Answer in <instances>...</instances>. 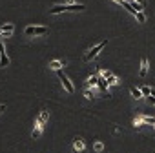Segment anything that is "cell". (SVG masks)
I'll list each match as a JSON object with an SVG mask.
<instances>
[{
  "mask_svg": "<svg viewBox=\"0 0 155 153\" xmlns=\"http://www.w3.org/2000/svg\"><path fill=\"white\" fill-rule=\"evenodd\" d=\"M139 75H140V76H146V75H148V58H146V57H142V60H140Z\"/></svg>",
  "mask_w": 155,
  "mask_h": 153,
  "instance_id": "obj_10",
  "label": "cell"
},
{
  "mask_svg": "<svg viewBox=\"0 0 155 153\" xmlns=\"http://www.w3.org/2000/svg\"><path fill=\"white\" fill-rule=\"evenodd\" d=\"M130 93H131V97L135 99V100H140L142 99V91H140V88H130Z\"/></svg>",
  "mask_w": 155,
  "mask_h": 153,
  "instance_id": "obj_12",
  "label": "cell"
},
{
  "mask_svg": "<svg viewBox=\"0 0 155 153\" xmlns=\"http://www.w3.org/2000/svg\"><path fill=\"white\" fill-rule=\"evenodd\" d=\"M66 66V60L64 58H60V60H53V62H49V69H55V71H58V69H62Z\"/></svg>",
  "mask_w": 155,
  "mask_h": 153,
  "instance_id": "obj_9",
  "label": "cell"
},
{
  "mask_svg": "<svg viewBox=\"0 0 155 153\" xmlns=\"http://www.w3.org/2000/svg\"><path fill=\"white\" fill-rule=\"evenodd\" d=\"M42 126H44V124L37 119V120H35V129H33V133H31V137H33V138H38V137L42 135Z\"/></svg>",
  "mask_w": 155,
  "mask_h": 153,
  "instance_id": "obj_8",
  "label": "cell"
},
{
  "mask_svg": "<svg viewBox=\"0 0 155 153\" xmlns=\"http://www.w3.org/2000/svg\"><path fill=\"white\" fill-rule=\"evenodd\" d=\"M37 119H38V120H40V122H42V124H46V122H48V120H49V111H48V109H46V108H42V109H40V113H38V117H37Z\"/></svg>",
  "mask_w": 155,
  "mask_h": 153,
  "instance_id": "obj_11",
  "label": "cell"
},
{
  "mask_svg": "<svg viewBox=\"0 0 155 153\" xmlns=\"http://www.w3.org/2000/svg\"><path fill=\"white\" fill-rule=\"evenodd\" d=\"M106 80H108V86H117V84H119V79H117L113 73H111L110 76H106Z\"/></svg>",
  "mask_w": 155,
  "mask_h": 153,
  "instance_id": "obj_15",
  "label": "cell"
},
{
  "mask_svg": "<svg viewBox=\"0 0 155 153\" xmlns=\"http://www.w3.org/2000/svg\"><path fill=\"white\" fill-rule=\"evenodd\" d=\"M140 119H142V122H144L146 126H155V119H153V117H148V115H140Z\"/></svg>",
  "mask_w": 155,
  "mask_h": 153,
  "instance_id": "obj_14",
  "label": "cell"
},
{
  "mask_svg": "<svg viewBox=\"0 0 155 153\" xmlns=\"http://www.w3.org/2000/svg\"><path fill=\"white\" fill-rule=\"evenodd\" d=\"M99 88H101L104 93H106V91H108V88H110V86H108V80L104 79V76H99Z\"/></svg>",
  "mask_w": 155,
  "mask_h": 153,
  "instance_id": "obj_13",
  "label": "cell"
},
{
  "mask_svg": "<svg viewBox=\"0 0 155 153\" xmlns=\"http://www.w3.org/2000/svg\"><path fill=\"white\" fill-rule=\"evenodd\" d=\"M153 128H155V126H153Z\"/></svg>",
  "mask_w": 155,
  "mask_h": 153,
  "instance_id": "obj_26",
  "label": "cell"
},
{
  "mask_svg": "<svg viewBox=\"0 0 155 153\" xmlns=\"http://www.w3.org/2000/svg\"><path fill=\"white\" fill-rule=\"evenodd\" d=\"M64 4H77V2H75V0H66Z\"/></svg>",
  "mask_w": 155,
  "mask_h": 153,
  "instance_id": "obj_22",
  "label": "cell"
},
{
  "mask_svg": "<svg viewBox=\"0 0 155 153\" xmlns=\"http://www.w3.org/2000/svg\"><path fill=\"white\" fill-rule=\"evenodd\" d=\"M137 2H140V4H142V6H144V0H137Z\"/></svg>",
  "mask_w": 155,
  "mask_h": 153,
  "instance_id": "obj_25",
  "label": "cell"
},
{
  "mask_svg": "<svg viewBox=\"0 0 155 153\" xmlns=\"http://www.w3.org/2000/svg\"><path fill=\"white\" fill-rule=\"evenodd\" d=\"M140 91H142V97H150V93H151V88H148V86H142V88H140Z\"/></svg>",
  "mask_w": 155,
  "mask_h": 153,
  "instance_id": "obj_19",
  "label": "cell"
},
{
  "mask_svg": "<svg viewBox=\"0 0 155 153\" xmlns=\"http://www.w3.org/2000/svg\"><path fill=\"white\" fill-rule=\"evenodd\" d=\"M86 6L84 4H57L49 9L51 15H58V13H64V11H84Z\"/></svg>",
  "mask_w": 155,
  "mask_h": 153,
  "instance_id": "obj_1",
  "label": "cell"
},
{
  "mask_svg": "<svg viewBox=\"0 0 155 153\" xmlns=\"http://www.w3.org/2000/svg\"><path fill=\"white\" fill-rule=\"evenodd\" d=\"M24 33L28 37H42V35H48V28L46 26H28Z\"/></svg>",
  "mask_w": 155,
  "mask_h": 153,
  "instance_id": "obj_3",
  "label": "cell"
},
{
  "mask_svg": "<svg viewBox=\"0 0 155 153\" xmlns=\"http://www.w3.org/2000/svg\"><path fill=\"white\" fill-rule=\"evenodd\" d=\"M6 109V104H0V111H4Z\"/></svg>",
  "mask_w": 155,
  "mask_h": 153,
  "instance_id": "obj_23",
  "label": "cell"
},
{
  "mask_svg": "<svg viewBox=\"0 0 155 153\" xmlns=\"http://www.w3.org/2000/svg\"><path fill=\"white\" fill-rule=\"evenodd\" d=\"M73 151L75 153H86V146H84V140L81 137H77L73 140Z\"/></svg>",
  "mask_w": 155,
  "mask_h": 153,
  "instance_id": "obj_6",
  "label": "cell"
},
{
  "mask_svg": "<svg viewBox=\"0 0 155 153\" xmlns=\"http://www.w3.org/2000/svg\"><path fill=\"white\" fill-rule=\"evenodd\" d=\"M93 148H95V151H99V153H101V151H102V149H104V144H102V142H101V140H97V142H95V144H93Z\"/></svg>",
  "mask_w": 155,
  "mask_h": 153,
  "instance_id": "obj_20",
  "label": "cell"
},
{
  "mask_svg": "<svg viewBox=\"0 0 155 153\" xmlns=\"http://www.w3.org/2000/svg\"><path fill=\"white\" fill-rule=\"evenodd\" d=\"M150 95H151V97H155V90H151V93H150Z\"/></svg>",
  "mask_w": 155,
  "mask_h": 153,
  "instance_id": "obj_24",
  "label": "cell"
},
{
  "mask_svg": "<svg viewBox=\"0 0 155 153\" xmlns=\"http://www.w3.org/2000/svg\"><path fill=\"white\" fill-rule=\"evenodd\" d=\"M8 64H9V58L6 55V47H4L2 40H0V67H6Z\"/></svg>",
  "mask_w": 155,
  "mask_h": 153,
  "instance_id": "obj_7",
  "label": "cell"
},
{
  "mask_svg": "<svg viewBox=\"0 0 155 153\" xmlns=\"http://www.w3.org/2000/svg\"><path fill=\"white\" fill-rule=\"evenodd\" d=\"M88 86H91V88L99 86V76H97V75H91L90 79H88Z\"/></svg>",
  "mask_w": 155,
  "mask_h": 153,
  "instance_id": "obj_16",
  "label": "cell"
},
{
  "mask_svg": "<svg viewBox=\"0 0 155 153\" xmlns=\"http://www.w3.org/2000/svg\"><path fill=\"white\" fill-rule=\"evenodd\" d=\"M106 46H108V38H106V40H102V42H99V44H97L95 47L88 49V51H86V55H84V60H86V62L93 60V58H95V57H97V55H99V53H101V51H102L104 47H106Z\"/></svg>",
  "mask_w": 155,
  "mask_h": 153,
  "instance_id": "obj_2",
  "label": "cell"
},
{
  "mask_svg": "<svg viewBox=\"0 0 155 153\" xmlns=\"http://www.w3.org/2000/svg\"><path fill=\"white\" fill-rule=\"evenodd\" d=\"M133 126H135V128H137V129H140V128H142V126H144V122H142V119H140V117H137V119H135V120H133Z\"/></svg>",
  "mask_w": 155,
  "mask_h": 153,
  "instance_id": "obj_18",
  "label": "cell"
},
{
  "mask_svg": "<svg viewBox=\"0 0 155 153\" xmlns=\"http://www.w3.org/2000/svg\"><path fill=\"white\" fill-rule=\"evenodd\" d=\"M84 97H86V99H88V100H91V99H93V97H95V93H93V91H91V90H86V91H84Z\"/></svg>",
  "mask_w": 155,
  "mask_h": 153,
  "instance_id": "obj_21",
  "label": "cell"
},
{
  "mask_svg": "<svg viewBox=\"0 0 155 153\" xmlns=\"http://www.w3.org/2000/svg\"><path fill=\"white\" fill-rule=\"evenodd\" d=\"M13 31H15V26L8 22V24H4L2 28H0V37H2V38H9L13 35Z\"/></svg>",
  "mask_w": 155,
  "mask_h": 153,
  "instance_id": "obj_5",
  "label": "cell"
},
{
  "mask_svg": "<svg viewBox=\"0 0 155 153\" xmlns=\"http://www.w3.org/2000/svg\"><path fill=\"white\" fill-rule=\"evenodd\" d=\"M57 76H58V80L62 82V86H64V90H66L68 93H73V91H75V88H73V84L69 82V79H68V76H66V75H64V73H62L60 69L57 71Z\"/></svg>",
  "mask_w": 155,
  "mask_h": 153,
  "instance_id": "obj_4",
  "label": "cell"
},
{
  "mask_svg": "<svg viewBox=\"0 0 155 153\" xmlns=\"http://www.w3.org/2000/svg\"><path fill=\"white\" fill-rule=\"evenodd\" d=\"M135 17H137V20H139L140 24H144V22H146V15H144V11H137V13H135Z\"/></svg>",
  "mask_w": 155,
  "mask_h": 153,
  "instance_id": "obj_17",
  "label": "cell"
}]
</instances>
